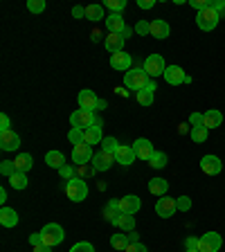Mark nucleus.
<instances>
[{
  "label": "nucleus",
  "mask_w": 225,
  "mask_h": 252,
  "mask_svg": "<svg viewBox=\"0 0 225 252\" xmlns=\"http://www.w3.org/2000/svg\"><path fill=\"white\" fill-rule=\"evenodd\" d=\"M149 81H151V77L144 72V68H131L124 74V86L135 90V93H140L142 88H147Z\"/></svg>",
  "instance_id": "1"
},
{
  "label": "nucleus",
  "mask_w": 225,
  "mask_h": 252,
  "mask_svg": "<svg viewBox=\"0 0 225 252\" xmlns=\"http://www.w3.org/2000/svg\"><path fill=\"white\" fill-rule=\"evenodd\" d=\"M41 236H43V243H45L47 248H54V246H59V243H63L65 232H63V227L59 225V223H47V225L41 230Z\"/></svg>",
  "instance_id": "2"
},
{
  "label": "nucleus",
  "mask_w": 225,
  "mask_h": 252,
  "mask_svg": "<svg viewBox=\"0 0 225 252\" xmlns=\"http://www.w3.org/2000/svg\"><path fill=\"white\" fill-rule=\"evenodd\" d=\"M65 194H68V198L72 200V203H81V200L88 198V185L81 178H72L65 185Z\"/></svg>",
  "instance_id": "3"
},
{
  "label": "nucleus",
  "mask_w": 225,
  "mask_h": 252,
  "mask_svg": "<svg viewBox=\"0 0 225 252\" xmlns=\"http://www.w3.org/2000/svg\"><path fill=\"white\" fill-rule=\"evenodd\" d=\"M142 68H144V72H147L151 79H156V77H162V74H164V70H167V63H164L162 54H149Z\"/></svg>",
  "instance_id": "4"
},
{
  "label": "nucleus",
  "mask_w": 225,
  "mask_h": 252,
  "mask_svg": "<svg viewBox=\"0 0 225 252\" xmlns=\"http://www.w3.org/2000/svg\"><path fill=\"white\" fill-rule=\"evenodd\" d=\"M95 113L93 110H84V108H79L74 110L72 115H70V124H72V128H81V131H86L88 126L95 124Z\"/></svg>",
  "instance_id": "5"
},
{
  "label": "nucleus",
  "mask_w": 225,
  "mask_h": 252,
  "mask_svg": "<svg viewBox=\"0 0 225 252\" xmlns=\"http://www.w3.org/2000/svg\"><path fill=\"white\" fill-rule=\"evenodd\" d=\"M164 81H167L169 86H180V84H192V77L189 74H185V70L180 68V65H167V70H164Z\"/></svg>",
  "instance_id": "6"
},
{
  "label": "nucleus",
  "mask_w": 225,
  "mask_h": 252,
  "mask_svg": "<svg viewBox=\"0 0 225 252\" xmlns=\"http://www.w3.org/2000/svg\"><path fill=\"white\" fill-rule=\"evenodd\" d=\"M221 246H223V239L219 232H207L198 239V252H219Z\"/></svg>",
  "instance_id": "7"
},
{
  "label": "nucleus",
  "mask_w": 225,
  "mask_h": 252,
  "mask_svg": "<svg viewBox=\"0 0 225 252\" xmlns=\"http://www.w3.org/2000/svg\"><path fill=\"white\" fill-rule=\"evenodd\" d=\"M219 21H221V16L216 14L212 7H210V9L198 11V16H196V25H198L203 32H212L216 25H219Z\"/></svg>",
  "instance_id": "8"
},
{
  "label": "nucleus",
  "mask_w": 225,
  "mask_h": 252,
  "mask_svg": "<svg viewBox=\"0 0 225 252\" xmlns=\"http://www.w3.org/2000/svg\"><path fill=\"white\" fill-rule=\"evenodd\" d=\"M93 147L90 144H77V147L72 149V162L74 164H79V167H86L88 162H93Z\"/></svg>",
  "instance_id": "9"
},
{
  "label": "nucleus",
  "mask_w": 225,
  "mask_h": 252,
  "mask_svg": "<svg viewBox=\"0 0 225 252\" xmlns=\"http://www.w3.org/2000/svg\"><path fill=\"white\" fill-rule=\"evenodd\" d=\"M156 212H158V216H160V219H171V216L178 212L176 198H169V196H162V198H158Z\"/></svg>",
  "instance_id": "10"
},
{
  "label": "nucleus",
  "mask_w": 225,
  "mask_h": 252,
  "mask_svg": "<svg viewBox=\"0 0 225 252\" xmlns=\"http://www.w3.org/2000/svg\"><path fill=\"white\" fill-rule=\"evenodd\" d=\"M113 162H117V160H115V153L104 151V149H101L99 153H95V156H93L95 171H108V169L113 167Z\"/></svg>",
  "instance_id": "11"
},
{
  "label": "nucleus",
  "mask_w": 225,
  "mask_h": 252,
  "mask_svg": "<svg viewBox=\"0 0 225 252\" xmlns=\"http://www.w3.org/2000/svg\"><path fill=\"white\" fill-rule=\"evenodd\" d=\"M133 151H135V158H140V160H151V156L156 153V149H153L151 140H147V137H137V140L133 142Z\"/></svg>",
  "instance_id": "12"
},
{
  "label": "nucleus",
  "mask_w": 225,
  "mask_h": 252,
  "mask_svg": "<svg viewBox=\"0 0 225 252\" xmlns=\"http://www.w3.org/2000/svg\"><path fill=\"white\" fill-rule=\"evenodd\" d=\"M200 169L207 176H219L221 169H223V162H221L219 156H203L200 158Z\"/></svg>",
  "instance_id": "13"
},
{
  "label": "nucleus",
  "mask_w": 225,
  "mask_h": 252,
  "mask_svg": "<svg viewBox=\"0 0 225 252\" xmlns=\"http://www.w3.org/2000/svg\"><path fill=\"white\" fill-rule=\"evenodd\" d=\"M140 207H142V200H140V196H135V194H129V196H124V198H120L122 214L133 216V214H137V212H140Z\"/></svg>",
  "instance_id": "14"
},
{
  "label": "nucleus",
  "mask_w": 225,
  "mask_h": 252,
  "mask_svg": "<svg viewBox=\"0 0 225 252\" xmlns=\"http://www.w3.org/2000/svg\"><path fill=\"white\" fill-rule=\"evenodd\" d=\"M101 126H104V122L97 117V120H95V124L86 128V131H84L86 144H90V147H93V144H101V140H104V135H101Z\"/></svg>",
  "instance_id": "15"
},
{
  "label": "nucleus",
  "mask_w": 225,
  "mask_h": 252,
  "mask_svg": "<svg viewBox=\"0 0 225 252\" xmlns=\"http://www.w3.org/2000/svg\"><path fill=\"white\" fill-rule=\"evenodd\" d=\"M131 54H126V52H117V54H110V68L117 70V72H129L131 70Z\"/></svg>",
  "instance_id": "16"
},
{
  "label": "nucleus",
  "mask_w": 225,
  "mask_h": 252,
  "mask_svg": "<svg viewBox=\"0 0 225 252\" xmlns=\"http://www.w3.org/2000/svg\"><path fill=\"white\" fill-rule=\"evenodd\" d=\"M77 101H79V108H84V110H97V104H99V97L93 93V90H81L79 93V97H77Z\"/></svg>",
  "instance_id": "17"
},
{
  "label": "nucleus",
  "mask_w": 225,
  "mask_h": 252,
  "mask_svg": "<svg viewBox=\"0 0 225 252\" xmlns=\"http://www.w3.org/2000/svg\"><path fill=\"white\" fill-rule=\"evenodd\" d=\"M21 147V135L14 131H2L0 133V149L2 151H16Z\"/></svg>",
  "instance_id": "18"
},
{
  "label": "nucleus",
  "mask_w": 225,
  "mask_h": 252,
  "mask_svg": "<svg viewBox=\"0 0 225 252\" xmlns=\"http://www.w3.org/2000/svg\"><path fill=\"white\" fill-rule=\"evenodd\" d=\"M104 25L108 30V34H124V30H126V23L122 18V14H108Z\"/></svg>",
  "instance_id": "19"
},
{
  "label": "nucleus",
  "mask_w": 225,
  "mask_h": 252,
  "mask_svg": "<svg viewBox=\"0 0 225 252\" xmlns=\"http://www.w3.org/2000/svg\"><path fill=\"white\" fill-rule=\"evenodd\" d=\"M223 120H225V115L216 108H210L207 113H203V126L207 131H210V128H219V126L223 124Z\"/></svg>",
  "instance_id": "20"
},
{
  "label": "nucleus",
  "mask_w": 225,
  "mask_h": 252,
  "mask_svg": "<svg viewBox=\"0 0 225 252\" xmlns=\"http://www.w3.org/2000/svg\"><path fill=\"white\" fill-rule=\"evenodd\" d=\"M124 41L126 38L122 34H108L104 38V47L108 50L110 54H117V52H124Z\"/></svg>",
  "instance_id": "21"
},
{
  "label": "nucleus",
  "mask_w": 225,
  "mask_h": 252,
  "mask_svg": "<svg viewBox=\"0 0 225 252\" xmlns=\"http://www.w3.org/2000/svg\"><path fill=\"white\" fill-rule=\"evenodd\" d=\"M115 160L120 164H124V167L133 164L135 162V151H133V147H129V144H120V149L115 151Z\"/></svg>",
  "instance_id": "22"
},
{
  "label": "nucleus",
  "mask_w": 225,
  "mask_h": 252,
  "mask_svg": "<svg viewBox=\"0 0 225 252\" xmlns=\"http://www.w3.org/2000/svg\"><path fill=\"white\" fill-rule=\"evenodd\" d=\"M122 216V210H120V200H110L108 205L104 207V219L108 220L110 225H115L117 219Z\"/></svg>",
  "instance_id": "23"
},
{
  "label": "nucleus",
  "mask_w": 225,
  "mask_h": 252,
  "mask_svg": "<svg viewBox=\"0 0 225 252\" xmlns=\"http://www.w3.org/2000/svg\"><path fill=\"white\" fill-rule=\"evenodd\" d=\"M32 164H34V158H32V153H18V156L14 158V167H16V171H21V173L30 171Z\"/></svg>",
  "instance_id": "24"
},
{
  "label": "nucleus",
  "mask_w": 225,
  "mask_h": 252,
  "mask_svg": "<svg viewBox=\"0 0 225 252\" xmlns=\"http://www.w3.org/2000/svg\"><path fill=\"white\" fill-rule=\"evenodd\" d=\"M149 191L153 196H158V198H162L169 191V183L164 178H153V180H149Z\"/></svg>",
  "instance_id": "25"
},
{
  "label": "nucleus",
  "mask_w": 225,
  "mask_h": 252,
  "mask_svg": "<svg viewBox=\"0 0 225 252\" xmlns=\"http://www.w3.org/2000/svg\"><path fill=\"white\" fill-rule=\"evenodd\" d=\"M153 93H156V84H153V79H151L147 88H142L140 93H135V99L140 101L142 106H151L153 104Z\"/></svg>",
  "instance_id": "26"
},
{
  "label": "nucleus",
  "mask_w": 225,
  "mask_h": 252,
  "mask_svg": "<svg viewBox=\"0 0 225 252\" xmlns=\"http://www.w3.org/2000/svg\"><path fill=\"white\" fill-rule=\"evenodd\" d=\"M0 225L2 227L18 225V214H16V210H11V207H2V210H0Z\"/></svg>",
  "instance_id": "27"
},
{
  "label": "nucleus",
  "mask_w": 225,
  "mask_h": 252,
  "mask_svg": "<svg viewBox=\"0 0 225 252\" xmlns=\"http://www.w3.org/2000/svg\"><path fill=\"white\" fill-rule=\"evenodd\" d=\"M169 32H171V27H169L167 21H160V18L151 21V36H156V38H167Z\"/></svg>",
  "instance_id": "28"
},
{
  "label": "nucleus",
  "mask_w": 225,
  "mask_h": 252,
  "mask_svg": "<svg viewBox=\"0 0 225 252\" xmlns=\"http://www.w3.org/2000/svg\"><path fill=\"white\" fill-rule=\"evenodd\" d=\"M45 164L50 169H57V171H59V169L65 164V156H63L61 151H47L45 153Z\"/></svg>",
  "instance_id": "29"
},
{
  "label": "nucleus",
  "mask_w": 225,
  "mask_h": 252,
  "mask_svg": "<svg viewBox=\"0 0 225 252\" xmlns=\"http://www.w3.org/2000/svg\"><path fill=\"white\" fill-rule=\"evenodd\" d=\"M86 18H88V21H93V23L106 21L104 7H101V5H88V7H86Z\"/></svg>",
  "instance_id": "30"
},
{
  "label": "nucleus",
  "mask_w": 225,
  "mask_h": 252,
  "mask_svg": "<svg viewBox=\"0 0 225 252\" xmlns=\"http://www.w3.org/2000/svg\"><path fill=\"white\" fill-rule=\"evenodd\" d=\"M110 246L115 248V250H120V252H126V248L131 246V241H129V234H113L110 236Z\"/></svg>",
  "instance_id": "31"
},
{
  "label": "nucleus",
  "mask_w": 225,
  "mask_h": 252,
  "mask_svg": "<svg viewBox=\"0 0 225 252\" xmlns=\"http://www.w3.org/2000/svg\"><path fill=\"white\" fill-rule=\"evenodd\" d=\"M115 225L120 227L122 232H133V230H135V216L122 214L120 219H117V223H115Z\"/></svg>",
  "instance_id": "32"
},
{
  "label": "nucleus",
  "mask_w": 225,
  "mask_h": 252,
  "mask_svg": "<svg viewBox=\"0 0 225 252\" xmlns=\"http://www.w3.org/2000/svg\"><path fill=\"white\" fill-rule=\"evenodd\" d=\"M167 160L169 158H167V153L164 151H156L151 156V160H149V164H151V169H164L167 167Z\"/></svg>",
  "instance_id": "33"
},
{
  "label": "nucleus",
  "mask_w": 225,
  "mask_h": 252,
  "mask_svg": "<svg viewBox=\"0 0 225 252\" xmlns=\"http://www.w3.org/2000/svg\"><path fill=\"white\" fill-rule=\"evenodd\" d=\"M9 185H11L14 189H27V173L16 171L14 176L9 178Z\"/></svg>",
  "instance_id": "34"
},
{
  "label": "nucleus",
  "mask_w": 225,
  "mask_h": 252,
  "mask_svg": "<svg viewBox=\"0 0 225 252\" xmlns=\"http://www.w3.org/2000/svg\"><path fill=\"white\" fill-rule=\"evenodd\" d=\"M133 32H135V34H140V36H151V23L137 21L135 27H133Z\"/></svg>",
  "instance_id": "35"
},
{
  "label": "nucleus",
  "mask_w": 225,
  "mask_h": 252,
  "mask_svg": "<svg viewBox=\"0 0 225 252\" xmlns=\"http://www.w3.org/2000/svg\"><path fill=\"white\" fill-rule=\"evenodd\" d=\"M68 140L72 142L74 147H77V144H84V142H86L84 131H81V128H70V133H68Z\"/></svg>",
  "instance_id": "36"
},
{
  "label": "nucleus",
  "mask_w": 225,
  "mask_h": 252,
  "mask_svg": "<svg viewBox=\"0 0 225 252\" xmlns=\"http://www.w3.org/2000/svg\"><path fill=\"white\" fill-rule=\"evenodd\" d=\"M104 5L108 7L113 14H122V11H124V7H126V0H106Z\"/></svg>",
  "instance_id": "37"
},
{
  "label": "nucleus",
  "mask_w": 225,
  "mask_h": 252,
  "mask_svg": "<svg viewBox=\"0 0 225 252\" xmlns=\"http://www.w3.org/2000/svg\"><path fill=\"white\" fill-rule=\"evenodd\" d=\"M0 173H2V176H7V178H11V176L16 173L14 160H2V162H0Z\"/></svg>",
  "instance_id": "38"
},
{
  "label": "nucleus",
  "mask_w": 225,
  "mask_h": 252,
  "mask_svg": "<svg viewBox=\"0 0 225 252\" xmlns=\"http://www.w3.org/2000/svg\"><path fill=\"white\" fill-rule=\"evenodd\" d=\"M101 149H104V151L115 153L117 149H120V142H117L115 137H104V140H101Z\"/></svg>",
  "instance_id": "39"
},
{
  "label": "nucleus",
  "mask_w": 225,
  "mask_h": 252,
  "mask_svg": "<svg viewBox=\"0 0 225 252\" xmlns=\"http://www.w3.org/2000/svg\"><path fill=\"white\" fill-rule=\"evenodd\" d=\"M27 9L32 14H41V11H45V0H27Z\"/></svg>",
  "instance_id": "40"
},
{
  "label": "nucleus",
  "mask_w": 225,
  "mask_h": 252,
  "mask_svg": "<svg viewBox=\"0 0 225 252\" xmlns=\"http://www.w3.org/2000/svg\"><path fill=\"white\" fill-rule=\"evenodd\" d=\"M189 135H192V140L194 142H205L207 140V128H205V126H200V128H192Z\"/></svg>",
  "instance_id": "41"
},
{
  "label": "nucleus",
  "mask_w": 225,
  "mask_h": 252,
  "mask_svg": "<svg viewBox=\"0 0 225 252\" xmlns=\"http://www.w3.org/2000/svg\"><path fill=\"white\" fill-rule=\"evenodd\" d=\"M189 7L196 11H203V9H210L212 7V0H189Z\"/></svg>",
  "instance_id": "42"
},
{
  "label": "nucleus",
  "mask_w": 225,
  "mask_h": 252,
  "mask_svg": "<svg viewBox=\"0 0 225 252\" xmlns=\"http://www.w3.org/2000/svg\"><path fill=\"white\" fill-rule=\"evenodd\" d=\"M59 176H61L63 180H72V178H74V167H72V164L65 162L61 169H59Z\"/></svg>",
  "instance_id": "43"
},
{
  "label": "nucleus",
  "mask_w": 225,
  "mask_h": 252,
  "mask_svg": "<svg viewBox=\"0 0 225 252\" xmlns=\"http://www.w3.org/2000/svg\"><path fill=\"white\" fill-rule=\"evenodd\" d=\"M70 252H95V248H93V243H88V241H79L70 248Z\"/></svg>",
  "instance_id": "44"
},
{
  "label": "nucleus",
  "mask_w": 225,
  "mask_h": 252,
  "mask_svg": "<svg viewBox=\"0 0 225 252\" xmlns=\"http://www.w3.org/2000/svg\"><path fill=\"white\" fill-rule=\"evenodd\" d=\"M176 205H178L180 212H189L192 210V198L189 196H180V198H176Z\"/></svg>",
  "instance_id": "45"
},
{
  "label": "nucleus",
  "mask_w": 225,
  "mask_h": 252,
  "mask_svg": "<svg viewBox=\"0 0 225 252\" xmlns=\"http://www.w3.org/2000/svg\"><path fill=\"white\" fill-rule=\"evenodd\" d=\"M189 126L192 128H200L203 126V113H192L189 115Z\"/></svg>",
  "instance_id": "46"
},
{
  "label": "nucleus",
  "mask_w": 225,
  "mask_h": 252,
  "mask_svg": "<svg viewBox=\"0 0 225 252\" xmlns=\"http://www.w3.org/2000/svg\"><path fill=\"white\" fill-rule=\"evenodd\" d=\"M212 9H214L221 18H225V0H212Z\"/></svg>",
  "instance_id": "47"
},
{
  "label": "nucleus",
  "mask_w": 225,
  "mask_h": 252,
  "mask_svg": "<svg viewBox=\"0 0 225 252\" xmlns=\"http://www.w3.org/2000/svg\"><path fill=\"white\" fill-rule=\"evenodd\" d=\"M2 131H11V122H9V115H7V113L0 115V133Z\"/></svg>",
  "instance_id": "48"
},
{
  "label": "nucleus",
  "mask_w": 225,
  "mask_h": 252,
  "mask_svg": "<svg viewBox=\"0 0 225 252\" xmlns=\"http://www.w3.org/2000/svg\"><path fill=\"white\" fill-rule=\"evenodd\" d=\"M30 243H32V248H36V246H45V243H43L41 232H34V234H30Z\"/></svg>",
  "instance_id": "49"
},
{
  "label": "nucleus",
  "mask_w": 225,
  "mask_h": 252,
  "mask_svg": "<svg viewBox=\"0 0 225 252\" xmlns=\"http://www.w3.org/2000/svg\"><path fill=\"white\" fill-rule=\"evenodd\" d=\"M126 252H149V250H147V246H144V243L137 241V243H131V246L126 248Z\"/></svg>",
  "instance_id": "50"
},
{
  "label": "nucleus",
  "mask_w": 225,
  "mask_h": 252,
  "mask_svg": "<svg viewBox=\"0 0 225 252\" xmlns=\"http://www.w3.org/2000/svg\"><path fill=\"white\" fill-rule=\"evenodd\" d=\"M137 7H140V9H153V7H156V0H137Z\"/></svg>",
  "instance_id": "51"
},
{
  "label": "nucleus",
  "mask_w": 225,
  "mask_h": 252,
  "mask_svg": "<svg viewBox=\"0 0 225 252\" xmlns=\"http://www.w3.org/2000/svg\"><path fill=\"white\" fill-rule=\"evenodd\" d=\"M185 246H187V250H198V239H194V236H189L187 241H185Z\"/></svg>",
  "instance_id": "52"
},
{
  "label": "nucleus",
  "mask_w": 225,
  "mask_h": 252,
  "mask_svg": "<svg viewBox=\"0 0 225 252\" xmlns=\"http://www.w3.org/2000/svg\"><path fill=\"white\" fill-rule=\"evenodd\" d=\"M72 16L74 18H86V7H72Z\"/></svg>",
  "instance_id": "53"
},
{
  "label": "nucleus",
  "mask_w": 225,
  "mask_h": 252,
  "mask_svg": "<svg viewBox=\"0 0 225 252\" xmlns=\"http://www.w3.org/2000/svg\"><path fill=\"white\" fill-rule=\"evenodd\" d=\"M129 241H131V243H137V241H140V236L135 234V230H133V232H129Z\"/></svg>",
  "instance_id": "54"
},
{
  "label": "nucleus",
  "mask_w": 225,
  "mask_h": 252,
  "mask_svg": "<svg viewBox=\"0 0 225 252\" xmlns=\"http://www.w3.org/2000/svg\"><path fill=\"white\" fill-rule=\"evenodd\" d=\"M34 252H52V248H47V246H36V248H34Z\"/></svg>",
  "instance_id": "55"
},
{
  "label": "nucleus",
  "mask_w": 225,
  "mask_h": 252,
  "mask_svg": "<svg viewBox=\"0 0 225 252\" xmlns=\"http://www.w3.org/2000/svg\"><path fill=\"white\" fill-rule=\"evenodd\" d=\"M7 200V189H0V203H5Z\"/></svg>",
  "instance_id": "56"
},
{
  "label": "nucleus",
  "mask_w": 225,
  "mask_h": 252,
  "mask_svg": "<svg viewBox=\"0 0 225 252\" xmlns=\"http://www.w3.org/2000/svg\"><path fill=\"white\" fill-rule=\"evenodd\" d=\"M131 34H133V30H131V27H126V30H124V34H122V36H124V38H129V36H131Z\"/></svg>",
  "instance_id": "57"
},
{
  "label": "nucleus",
  "mask_w": 225,
  "mask_h": 252,
  "mask_svg": "<svg viewBox=\"0 0 225 252\" xmlns=\"http://www.w3.org/2000/svg\"><path fill=\"white\" fill-rule=\"evenodd\" d=\"M104 108H106V101L99 99V104H97V110H104Z\"/></svg>",
  "instance_id": "58"
},
{
  "label": "nucleus",
  "mask_w": 225,
  "mask_h": 252,
  "mask_svg": "<svg viewBox=\"0 0 225 252\" xmlns=\"http://www.w3.org/2000/svg\"><path fill=\"white\" fill-rule=\"evenodd\" d=\"M187 252H198V250H187Z\"/></svg>",
  "instance_id": "59"
}]
</instances>
